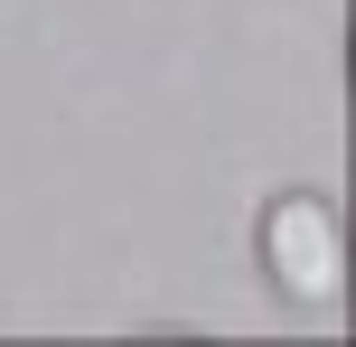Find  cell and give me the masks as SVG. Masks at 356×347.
Masks as SVG:
<instances>
[{
    "instance_id": "1",
    "label": "cell",
    "mask_w": 356,
    "mask_h": 347,
    "mask_svg": "<svg viewBox=\"0 0 356 347\" xmlns=\"http://www.w3.org/2000/svg\"><path fill=\"white\" fill-rule=\"evenodd\" d=\"M263 263L282 291L300 300H338V273H347V244H338V207L328 197H282L263 216Z\"/></svg>"
}]
</instances>
